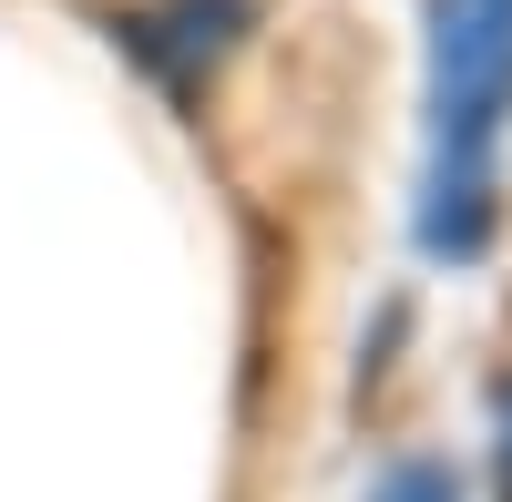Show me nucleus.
<instances>
[{
	"mask_svg": "<svg viewBox=\"0 0 512 502\" xmlns=\"http://www.w3.org/2000/svg\"><path fill=\"white\" fill-rule=\"evenodd\" d=\"M512 123V0H431V257H482L492 246V144Z\"/></svg>",
	"mask_w": 512,
	"mask_h": 502,
	"instance_id": "nucleus-1",
	"label": "nucleus"
},
{
	"mask_svg": "<svg viewBox=\"0 0 512 502\" xmlns=\"http://www.w3.org/2000/svg\"><path fill=\"white\" fill-rule=\"evenodd\" d=\"M246 21V0H164V11H134L123 21V41H134V62L164 72V82H185L195 62H216L226 41Z\"/></svg>",
	"mask_w": 512,
	"mask_h": 502,
	"instance_id": "nucleus-2",
	"label": "nucleus"
},
{
	"mask_svg": "<svg viewBox=\"0 0 512 502\" xmlns=\"http://www.w3.org/2000/svg\"><path fill=\"white\" fill-rule=\"evenodd\" d=\"M369 502H461V482H451L441 462H400V472H390V482H379Z\"/></svg>",
	"mask_w": 512,
	"mask_h": 502,
	"instance_id": "nucleus-3",
	"label": "nucleus"
},
{
	"mask_svg": "<svg viewBox=\"0 0 512 502\" xmlns=\"http://www.w3.org/2000/svg\"><path fill=\"white\" fill-rule=\"evenodd\" d=\"M502 492H512V441H502Z\"/></svg>",
	"mask_w": 512,
	"mask_h": 502,
	"instance_id": "nucleus-4",
	"label": "nucleus"
}]
</instances>
